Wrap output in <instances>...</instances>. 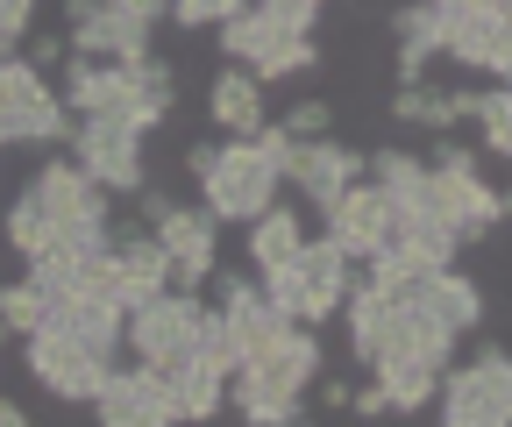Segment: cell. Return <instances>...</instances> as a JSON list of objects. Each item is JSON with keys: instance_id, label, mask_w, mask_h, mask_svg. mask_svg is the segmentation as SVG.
I'll return each instance as SVG.
<instances>
[{"instance_id": "cell-1", "label": "cell", "mask_w": 512, "mask_h": 427, "mask_svg": "<svg viewBox=\"0 0 512 427\" xmlns=\"http://www.w3.org/2000/svg\"><path fill=\"white\" fill-rule=\"evenodd\" d=\"M342 314H349V349L356 363L370 371V385L392 399V413H420L448 371V356H456V328H448L427 299H420V271L413 278H349V299H342Z\"/></svg>"}, {"instance_id": "cell-2", "label": "cell", "mask_w": 512, "mask_h": 427, "mask_svg": "<svg viewBox=\"0 0 512 427\" xmlns=\"http://www.w3.org/2000/svg\"><path fill=\"white\" fill-rule=\"evenodd\" d=\"M320 328H299V321H278L271 335H256L235 371H228V406L249 420V427H299L306 420V385L320 378Z\"/></svg>"}, {"instance_id": "cell-3", "label": "cell", "mask_w": 512, "mask_h": 427, "mask_svg": "<svg viewBox=\"0 0 512 427\" xmlns=\"http://www.w3.org/2000/svg\"><path fill=\"white\" fill-rule=\"evenodd\" d=\"M278 150L285 136L271 129H256V136H221V143H192L185 150V171L200 178V200L214 221H256L278 193H285V171H278Z\"/></svg>"}, {"instance_id": "cell-4", "label": "cell", "mask_w": 512, "mask_h": 427, "mask_svg": "<svg viewBox=\"0 0 512 427\" xmlns=\"http://www.w3.org/2000/svg\"><path fill=\"white\" fill-rule=\"evenodd\" d=\"M256 278H264V299H271L285 321L320 328V321H335V314H342L356 264L342 257V242L320 228V235H306V242H299V257H285V264H271V271H256Z\"/></svg>"}, {"instance_id": "cell-5", "label": "cell", "mask_w": 512, "mask_h": 427, "mask_svg": "<svg viewBox=\"0 0 512 427\" xmlns=\"http://www.w3.org/2000/svg\"><path fill=\"white\" fill-rule=\"evenodd\" d=\"M214 36H221V57H228V65L256 72V86H278V79L320 72V43H313V29H292L285 15L264 8V0H242V8H235Z\"/></svg>"}, {"instance_id": "cell-6", "label": "cell", "mask_w": 512, "mask_h": 427, "mask_svg": "<svg viewBox=\"0 0 512 427\" xmlns=\"http://www.w3.org/2000/svg\"><path fill=\"white\" fill-rule=\"evenodd\" d=\"M29 200H36V214H43V228H50V250H79V257H93L100 242H107V186H93V178L72 164V157H50L29 186H22Z\"/></svg>"}, {"instance_id": "cell-7", "label": "cell", "mask_w": 512, "mask_h": 427, "mask_svg": "<svg viewBox=\"0 0 512 427\" xmlns=\"http://www.w3.org/2000/svg\"><path fill=\"white\" fill-rule=\"evenodd\" d=\"M420 200H427V214H434L448 235H456V242H470V235H484V228L505 221V193L484 186L477 150L448 143V136H434V157H427V178H420Z\"/></svg>"}, {"instance_id": "cell-8", "label": "cell", "mask_w": 512, "mask_h": 427, "mask_svg": "<svg viewBox=\"0 0 512 427\" xmlns=\"http://www.w3.org/2000/svg\"><path fill=\"white\" fill-rule=\"evenodd\" d=\"M57 100L72 107V114H107V121H128V129H157V121L171 114V100L143 79V57L136 65H114V57H72L64 65V86Z\"/></svg>"}, {"instance_id": "cell-9", "label": "cell", "mask_w": 512, "mask_h": 427, "mask_svg": "<svg viewBox=\"0 0 512 427\" xmlns=\"http://www.w3.org/2000/svg\"><path fill=\"white\" fill-rule=\"evenodd\" d=\"M207 321H214V307H200L192 292L164 285V292L136 299V307L121 314V349L136 356V363H150V371H178L185 356H200Z\"/></svg>"}, {"instance_id": "cell-10", "label": "cell", "mask_w": 512, "mask_h": 427, "mask_svg": "<svg viewBox=\"0 0 512 427\" xmlns=\"http://www.w3.org/2000/svg\"><path fill=\"white\" fill-rule=\"evenodd\" d=\"M434 420L441 427H505L512 420V356L505 342H484L470 363H448L434 385Z\"/></svg>"}, {"instance_id": "cell-11", "label": "cell", "mask_w": 512, "mask_h": 427, "mask_svg": "<svg viewBox=\"0 0 512 427\" xmlns=\"http://www.w3.org/2000/svg\"><path fill=\"white\" fill-rule=\"evenodd\" d=\"M22 363H29V378L50 392V399H72V406H93V392L107 385V371H114V349L107 342H86V335H72V328H57V321H36L29 335H22Z\"/></svg>"}, {"instance_id": "cell-12", "label": "cell", "mask_w": 512, "mask_h": 427, "mask_svg": "<svg viewBox=\"0 0 512 427\" xmlns=\"http://www.w3.org/2000/svg\"><path fill=\"white\" fill-rule=\"evenodd\" d=\"M441 29V57H456L463 72L505 79L512 72V0H448L434 8Z\"/></svg>"}, {"instance_id": "cell-13", "label": "cell", "mask_w": 512, "mask_h": 427, "mask_svg": "<svg viewBox=\"0 0 512 427\" xmlns=\"http://www.w3.org/2000/svg\"><path fill=\"white\" fill-rule=\"evenodd\" d=\"M0 129H8V143H36V150H57L72 136V107L57 100V86L29 57H8V50H0Z\"/></svg>"}, {"instance_id": "cell-14", "label": "cell", "mask_w": 512, "mask_h": 427, "mask_svg": "<svg viewBox=\"0 0 512 427\" xmlns=\"http://www.w3.org/2000/svg\"><path fill=\"white\" fill-rule=\"evenodd\" d=\"M171 285V264H164V242L150 221H107V242H100V292L128 314L136 299L164 292Z\"/></svg>"}, {"instance_id": "cell-15", "label": "cell", "mask_w": 512, "mask_h": 427, "mask_svg": "<svg viewBox=\"0 0 512 427\" xmlns=\"http://www.w3.org/2000/svg\"><path fill=\"white\" fill-rule=\"evenodd\" d=\"M72 164L107 193H136L143 186V129L128 121H107V114H72Z\"/></svg>"}, {"instance_id": "cell-16", "label": "cell", "mask_w": 512, "mask_h": 427, "mask_svg": "<svg viewBox=\"0 0 512 427\" xmlns=\"http://www.w3.org/2000/svg\"><path fill=\"white\" fill-rule=\"evenodd\" d=\"M93 420L100 427H178L185 413H178V392H171V378L164 371H150V363H114L107 371V385L93 392Z\"/></svg>"}, {"instance_id": "cell-17", "label": "cell", "mask_w": 512, "mask_h": 427, "mask_svg": "<svg viewBox=\"0 0 512 427\" xmlns=\"http://www.w3.org/2000/svg\"><path fill=\"white\" fill-rule=\"evenodd\" d=\"M157 242H164V264H171V285L178 292H200L207 278H214V257H221V221L207 214V207H164L157 221Z\"/></svg>"}, {"instance_id": "cell-18", "label": "cell", "mask_w": 512, "mask_h": 427, "mask_svg": "<svg viewBox=\"0 0 512 427\" xmlns=\"http://www.w3.org/2000/svg\"><path fill=\"white\" fill-rule=\"evenodd\" d=\"M278 171H285L292 193H306L320 214H328V200L349 186V178H363V150L356 143H335V129H328V136H313V143H285L278 150Z\"/></svg>"}, {"instance_id": "cell-19", "label": "cell", "mask_w": 512, "mask_h": 427, "mask_svg": "<svg viewBox=\"0 0 512 427\" xmlns=\"http://www.w3.org/2000/svg\"><path fill=\"white\" fill-rule=\"evenodd\" d=\"M328 235L342 242V257L349 264H370L377 250H384V235H392V207H384V193L370 186V178H349V186L328 200Z\"/></svg>"}, {"instance_id": "cell-20", "label": "cell", "mask_w": 512, "mask_h": 427, "mask_svg": "<svg viewBox=\"0 0 512 427\" xmlns=\"http://www.w3.org/2000/svg\"><path fill=\"white\" fill-rule=\"evenodd\" d=\"M72 57H114V65H136V57H150V29H136L128 15H114L107 0H93V8L72 22Z\"/></svg>"}, {"instance_id": "cell-21", "label": "cell", "mask_w": 512, "mask_h": 427, "mask_svg": "<svg viewBox=\"0 0 512 427\" xmlns=\"http://www.w3.org/2000/svg\"><path fill=\"white\" fill-rule=\"evenodd\" d=\"M207 121L221 136H256L271 121V100H264V86H256V72H242V65H228V72H214V86H207Z\"/></svg>"}, {"instance_id": "cell-22", "label": "cell", "mask_w": 512, "mask_h": 427, "mask_svg": "<svg viewBox=\"0 0 512 427\" xmlns=\"http://www.w3.org/2000/svg\"><path fill=\"white\" fill-rule=\"evenodd\" d=\"M448 100H456L463 121H477V129H484V150H491V157H512V93H505V79H491V86H456Z\"/></svg>"}, {"instance_id": "cell-23", "label": "cell", "mask_w": 512, "mask_h": 427, "mask_svg": "<svg viewBox=\"0 0 512 427\" xmlns=\"http://www.w3.org/2000/svg\"><path fill=\"white\" fill-rule=\"evenodd\" d=\"M242 228H249V242H242V250H249V264H256V271H271V264L299 257V242H306V221H299L285 200H271L264 214H256V221H242Z\"/></svg>"}, {"instance_id": "cell-24", "label": "cell", "mask_w": 512, "mask_h": 427, "mask_svg": "<svg viewBox=\"0 0 512 427\" xmlns=\"http://www.w3.org/2000/svg\"><path fill=\"white\" fill-rule=\"evenodd\" d=\"M171 378V392H178V413L185 420H214L221 406H228V371L214 356H185L178 371H164Z\"/></svg>"}, {"instance_id": "cell-25", "label": "cell", "mask_w": 512, "mask_h": 427, "mask_svg": "<svg viewBox=\"0 0 512 427\" xmlns=\"http://www.w3.org/2000/svg\"><path fill=\"white\" fill-rule=\"evenodd\" d=\"M392 36H399V86H420L427 79V65L441 57V29H434V8H399L392 15Z\"/></svg>"}, {"instance_id": "cell-26", "label": "cell", "mask_w": 512, "mask_h": 427, "mask_svg": "<svg viewBox=\"0 0 512 427\" xmlns=\"http://www.w3.org/2000/svg\"><path fill=\"white\" fill-rule=\"evenodd\" d=\"M392 121H399V129H427V136H448V129L463 121V114H456V100H448L441 86H427V79H420V86H399V93H392Z\"/></svg>"}, {"instance_id": "cell-27", "label": "cell", "mask_w": 512, "mask_h": 427, "mask_svg": "<svg viewBox=\"0 0 512 427\" xmlns=\"http://www.w3.org/2000/svg\"><path fill=\"white\" fill-rule=\"evenodd\" d=\"M43 314H50V292H43L29 271H22L15 285H0V328H8V335H29Z\"/></svg>"}, {"instance_id": "cell-28", "label": "cell", "mask_w": 512, "mask_h": 427, "mask_svg": "<svg viewBox=\"0 0 512 427\" xmlns=\"http://www.w3.org/2000/svg\"><path fill=\"white\" fill-rule=\"evenodd\" d=\"M271 129H278L285 143H313V136L335 129V107H328V100H299V107H285V114L271 121Z\"/></svg>"}, {"instance_id": "cell-29", "label": "cell", "mask_w": 512, "mask_h": 427, "mask_svg": "<svg viewBox=\"0 0 512 427\" xmlns=\"http://www.w3.org/2000/svg\"><path fill=\"white\" fill-rule=\"evenodd\" d=\"M235 8H242V0H171V22L178 29H221Z\"/></svg>"}, {"instance_id": "cell-30", "label": "cell", "mask_w": 512, "mask_h": 427, "mask_svg": "<svg viewBox=\"0 0 512 427\" xmlns=\"http://www.w3.org/2000/svg\"><path fill=\"white\" fill-rule=\"evenodd\" d=\"M36 15H43V0H0V50L22 43L36 29Z\"/></svg>"}, {"instance_id": "cell-31", "label": "cell", "mask_w": 512, "mask_h": 427, "mask_svg": "<svg viewBox=\"0 0 512 427\" xmlns=\"http://www.w3.org/2000/svg\"><path fill=\"white\" fill-rule=\"evenodd\" d=\"M22 43H29V65H36V72H57V65H64V57H72V43H64V36H50V29H43V36L29 29Z\"/></svg>"}, {"instance_id": "cell-32", "label": "cell", "mask_w": 512, "mask_h": 427, "mask_svg": "<svg viewBox=\"0 0 512 427\" xmlns=\"http://www.w3.org/2000/svg\"><path fill=\"white\" fill-rule=\"evenodd\" d=\"M107 8L128 15L136 29H150V36H157V22H171V0H107Z\"/></svg>"}, {"instance_id": "cell-33", "label": "cell", "mask_w": 512, "mask_h": 427, "mask_svg": "<svg viewBox=\"0 0 512 427\" xmlns=\"http://www.w3.org/2000/svg\"><path fill=\"white\" fill-rule=\"evenodd\" d=\"M264 8H271V15H285L292 29H313V22H320V8H328V0H264Z\"/></svg>"}, {"instance_id": "cell-34", "label": "cell", "mask_w": 512, "mask_h": 427, "mask_svg": "<svg viewBox=\"0 0 512 427\" xmlns=\"http://www.w3.org/2000/svg\"><path fill=\"white\" fill-rule=\"evenodd\" d=\"M349 413L356 420H392V399H384L377 385H363V392H349Z\"/></svg>"}, {"instance_id": "cell-35", "label": "cell", "mask_w": 512, "mask_h": 427, "mask_svg": "<svg viewBox=\"0 0 512 427\" xmlns=\"http://www.w3.org/2000/svg\"><path fill=\"white\" fill-rule=\"evenodd\" d=\"M306 392H313L320 406H328V413H349V385H342V378H313Z\"/></svg>"}, {"instance_id": "cell-36", "label": "cell", "mask_w": 512, "mask_h": 427, "mask_svg": "<svg viewBox=\"0 0 512 427\" xmlns=\"http://www.w3.org/2000/svg\"><path fill=\"white\" fill-rule=\"evenodd\" d=\"M0 427H29V413H22L15 399H0Z\"/></svg>"}, {"instance_id": "cell-37", "label": "cell", "mask_w": 512, "mask_h": 427, "mask_svg": "<svg viewBox=\"0 0 512 427\" xmlns=\"http://www.w3.org/2000/svg\"><path fill=\"white\" fill-rule=\"evenodd\" d=\"M420 8H448V0H420Z\"/></svg>"}, {"instance_id": "cell-38", "label": "cell", "mask_w": 512, "mask_h": 427, "mask_svg": "<svg viewBox=\"0 0 512 427\" xmlns=\"http://www.w3.org/2000/svg\"><path fill=\"white\" fill-rule=\"evenodd\" d=\"M0 342H8V328H0Z\"/></svg>"}]
</instances>
